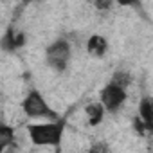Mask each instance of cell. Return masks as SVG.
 <instances>
[{
    "label": "cell",
    "instance_id": "obj_1",
    "mask_svg": "<svg viewBox=\"0 0 153 153\" xmlns=\"http://www.w3.org/2000/svg\"><path fill=\"white\" fill-rule=\"evenodd\" d=\"M65 131V119L36 123L27 126L29 139L34 146H59Z\"/></svg>",
    "mask_w": 153,
    "mask_h": 153
},
{
    "label": "cell",
    "instance_id": "obj_2",
    "mask_svg": "<svg viewBox=\"0 0 153 153\" xmlns=\"http://www.w3.org/2000/svg\"><path fill=\"white\" fill-rule=\"evenodd\" d=\"M22 110H24V114L29 119H49V121H59L61 119L58 115V112L49 106V103L45 101V97L36 88L29 90V94L24 97Z\"/></svg>",
    "mask_w": 153,
    "mask_h": 153
},
{
    "label": "cell",
    "instance_id": "obj_3",
    "mask_svg": "<svg viewBox=\"0 0 153 153\" xmlns=\"http://www.w3.org/2000/svg\"><path fill=\"white\" fill-rule=\"evenodd\" d=\"M70 43L65 40V38H58L54 40L47 49H45V61L47 65L56 70V72H63L67 67H68V61H70Z\"/></svg>",
    "mask_w": 153,
    "mask_h": 153
},
{
    "label": "cell",
    "instance_id": "obj_4",
    "mask_svg": "<svg viewBox=\"0 0 153 153\" xmlns=\"http://www.w3.org/2000/svg\"><path fill=\"white\" fill-rule=\"evenodd\" d=\"M126 97H128L126 88H123V87H119V85H115V83L110 81V83H106L103 87V90H101V101L99 103L105 106V110L108 114H115V112H119L123 108Z\"/></svg>",
    "mask_w": 153,
    "mask_h": 153
},
{
    "label": "cell",
    "instance_id": "obj_5",
    "mask_svg": "<svg viewBox=\"0 0 153 153\" xmlns=\"http://www.w3.org/2000/svg\"><path fill=\"white\" fill-rule=\"evenodd\" d=\"M135 126L140 130V133H153V97H144L139 103V117L135 121Z\"/></svg>",
    "mask_w": 153,
    "mask_h": 153
},
{
    "label": "cell",
    "instance_id": "obj_6",
    "mask_svg": "<svg viewBox=\"0 0 153 153\" xmlns=\"http://www.w3.org/2000/svg\"><path fill=\"white\" fill-rule=\"evenodd\" d=\"M108 51V42L101 34H92L87 40V52L92 54L94 58H103Z\"/></svg>",
    "mask_w": 153,
    "mask_h": 153
},
{
    "label": "cell",
    "instance_id": "obj_7",
    "mask_svg": "<svg viewBox=\"0 0 153 153\" xmlns=\"http://www.w3.org/2000/svg\"><path fill=\"white\" fill-rule=\"evenodd\" d=\"M85 112H87V121H88V124L90 126H97V124H101L103 123V117H105V106L101 105V103H90L87 108H85Z\"/></svg>",
    "mask_w": 153,
    "mask_h": 153
},
{
    "label": "cell",
    "instance_id": "obj_8",
    "mask_svg": "<svg viewBox=\"0 0 153 153\" xmlns=\"http://www.w3.org/2000/svg\"><path fill=\"white\" fill-rule=\"evenodd\" d=\"M11 146H15V130L7 124H2L0 126V148L4 151Z\"/></svg>",
    "mask_w": 153,
    "mask_h": 153
},
{
    "label": "cell",
    "instance_id": "obj_9",
    "mask_svg": "<svg viewBox=\"0 0 153 153\" xmlns=\"http://www.w3.org/2000/svg\"><path fill=\"white\" fill-rule=\"evenodd\" d=\"M15 40H16V33H15V29H13V27H9V29L4 33V36H2V49H4V51H7V52L16 51Z\"/></svg>",
    "mask_w": 153,
    "mask_h": 153
},
{
    "label": "cell",
    "instance_id": "obj_10",
    "mask_svg": "<svg viewBox=\"0 0 153 153\" xmlns=\"http://www.w3.org/2000/svg\"><path fill=\"white\" fill-rule=\"evenodd\" d=\"M112 83H115V85L126 88V87L131 83V76H130L128 72H115L114 78H112Z\"/></svg>",
    "mask_w": 153,
    "mask_h": 153
},
{
    "label": "cell",
    "instance_id": "obj_11",
    "mask_svg": "<svg viewBox=\"0 0 153 153\" xmlns=\"http://www.w3.org/2000/svg\"><path fill=\"white\" fill-rule=\"evenodd\" d=\"M88 153H108V148H106L105 142H96V144H92Z\"/></svg>",
    "mask_w": 153,
    "mask_h": 153
},
{
    "label": "cell",
    "instance_id": "obj_12",
    "mask_svg": "<svg viewBox=\"0 0 153 153\" xmlns=\"http://www.w3.org/2000/svg\"><path fill=\"white\" fill-rule=\"evenodd\" d=\"M96 7L97 9H108V7H112V4L110 2H96Z\"/></svg>",
    "mask_w": 153,
    "mask_h": 153
}]
</instances>
